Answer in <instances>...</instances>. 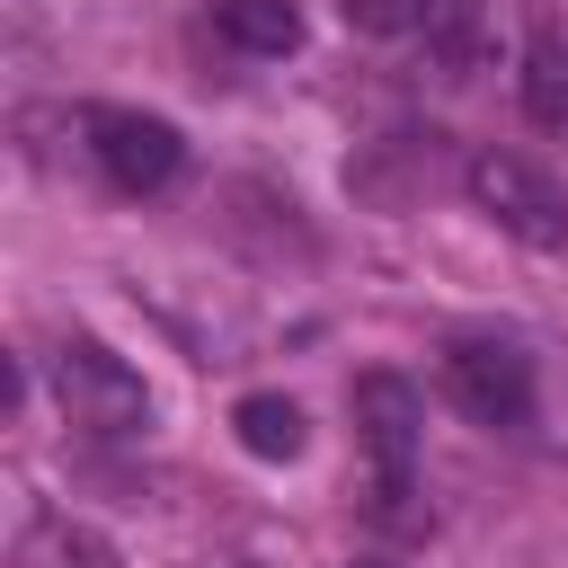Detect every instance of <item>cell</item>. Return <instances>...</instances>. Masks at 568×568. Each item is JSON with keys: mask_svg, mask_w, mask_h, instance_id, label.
<instances>
[{"mask_svg": "<svg viewBox=\"0 0 568 568\" xmlns=\"http://www.w3.org/2000/svg\"><path fill=\"white\" fill-rule=\"evenodd\" d=\"M355 435L373 453V506L390 524H408V497H417V444H426V408L399 373H364L355 382Z\"/></svg>", "mask_w": 568, "mask_h": 568, "instance_id": "1", "label": "cell"}, {"mask_svg": "<svg viewBox=\"0 0 568 568\" xmlns=\"http://www.w3.org/2000/svg\"><path fill=\"white\" fill-rule=\"evenodd\" d=\"M53 399H62V417H71L80 435H133V426L151 417L142 373H133L124 355H106L98 337H62V346H53Z\"/></svg>", "mask_w": 568, "mask_h": 568, "instance_id": "2", "label": "cell"}, {"mask_svg": "<svg viewBox=\"0 0 568 568\" xmlns=\"http://www.w3.org/2000/svg\"><path fill=\"white\" fill-rule=\"evenodd\" d=\"M470 204L524 248H568V186L550 169H532L524 151H479L470 160Z\"/></svg>", "mask_w": 568, "mask_h": 568, "instance_id": "3", "label": "cell"}, {"mask_svg": "<svg viewBox=\"0 0 568 568\" xmlns=\"http://www.w3.org/2000/svg\"><path fill=\"white\" fill-rule=\"evenodd\" d=\"M444 390L479 426H524L532 417V355L515 337H453L444 346Z\"/></svg>", "mask_w": 568, "mask_h": 568, "instance_id": "4", "label": "cell"}, {"mask_svg": "<svg viewBox=\"0 0 568 568\" xmlns=\"http://www.w3.org/2000/svg\"><path fill=\"white\" fill-rule=\"evenodd\" d=\"M89 160L106 169V186L124 195H160L186 160L178 124L169 115H142V106H89Z\"/></svg>", "mask_w": 568, "mask_h": 568, "instance_id": "5", "label": "cell"}, {"mask_svg": "<svg viewBox=\"0 0 568 568\" xmlns=\"http://www.w3.org/2000/svg\"><path fill=\"white\" fill-rule=\"evenodd\" d=\"M426 62L444 71V80H470V71H488V53H497V36H488V9L479 0H426Z\"/></svg>", "mask_w": 568, "mask_h": 568, "instance_id": "6", "label": "cell"}, {"mask_svg": "<svg viewBox=\"0 0 568 568\" xmlns=\"http://www.w3.org/2000/svg\"><path fill=\"white\" fill-rule=\"evenodd\" d=\"M213 27H222L240 53H257V62H275V53L302 44V9H293V0H213Z\"/></svg>", "mask_w": 568, "mask_h": 568, "instance_id": "7", "label": "cell"}, {"mask_svg": "<svg viewBox=\"0 0 568 568\" xmlns=\"http://www.w3.org/2000/svg\"><path fill=\"white\" fill-rule=\"evenodd\" d=\"M524 115L568 133V36L559 27H532V44H524Z\"/></svg>", "mask_w": 568, "mask_h": 568, "instance_id": "8", "label": "cell"}, {"mask_svg": "<svg viewBox=\"0 0 568 568\" xmlns=\"http://www.w3.org/2000/svg\"><path fill=\"white\" fill-rule=\"evenodd\" d=\"M231 435H240V453H257V462H293V453H302V408H293L284 390H248V399L231 408Z\"/></svg>", "mask_w": 568, "mask_h": 568, "instance_id": "9", "label": "cell"}, {"mask_svg": "<svg viewBox=\"0 0 568 568\" xmlns=\"http://www.w3.org/2000/svg\"><path fill=\"white\" fill-rule=\"evenodd\" d=\"M9 568H115V559H106V541H98L89 524H62V515H44V524H27V532H18Z\"/></svg>", "mask_w": 568, "mask_h": 568, "instance_id": "10", "label": "cell"}, {"mask_svg": "<svg viewBox=\"0 0 568 568\" xmlns=\"http://www.w3.org/2000/svg\"><path fill=\"white\" fill-rule=\"evenodd\" d=\"M337 18L355 36H417L426 27V0H337Z\"/></svg>", "mask_w": 568, "mask_h": 568, "instance_id": "11", "label": "cell"}]
</instances>
